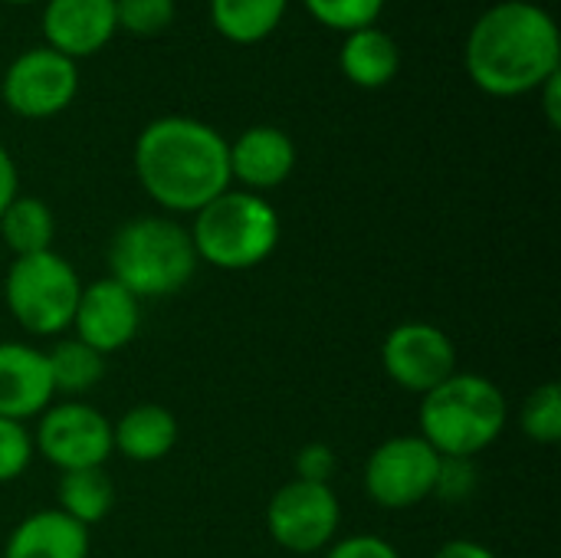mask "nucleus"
Here are the masks:
<instances>
[{"label":"nucleus","mask_w":561,"mask_h":558,"mask_svg":"<svg viewBox=\"0 0 561 558\" xmlns=\"http://www.w3.org/2000/svg\"><path fill=\"white\" fill-rule=\"evenodd\" d=\"M135 174L158 207L197 214L230 191L227 138L201 118L161 115L135 141Z\"/></svg>","instance_id":"nucleus-1"},{"label":"nucleus","mask_w":561,"mask_h":558,"mask_svg":"<svg viewBox=\"0 0 561 558\" xmlns=\"http://www.w3.org/2000/svg\"><path fill=\"white\" fill-rule=\"evenodd\" d=\"M477 89L496 99L536 92L561 69V36L552 13L529 0H503L477 16L463 49Z\"/></svg>","instance_id":"nucleus-2"},{"label":"nucleus","mask_w":561,"mask_h":558,"mask_svg":"<svg viewBox=\"0 0 561 558\" xmlns=\"http://www.w3.org/2000/svg\"><path fill=\"white\" fill-rule=\"evenodd\" d=\"M197 263L191 230L171 217H135L122 224L108 243V276L138 303L181 293Z\"/></svg>","instance_id":"nucleus-3"},{"label":"nucleus","mask_w":561,"mask_h":558,"mask_svg":"<svg viewBox=\"0 0 561 558\" xmlns=\"http://www.w3.org/2000/svg\"><path fill=\"white\" fill-rule=\"evenodd\" d=\"M510 405L503 391L473 372H457L434 391L421 398L417 424L421 437L440 457H467L483 454L506 428Z\"/></svg>","instance_id":"nucleus-4"},{"label":"nucleus","mask_w":561,"mask_h":558,"mask_svg":"<svg viewBox=\"0 0 561 558\" xmlns=\"http://www.w3.org/2000/svg\"><path fill=\"white\" fill-rule=\"evenodd\" d=\"M191 243L201 263L217 270H253L279 243V214L263 194L224 191L194 214Z\"/></svg>","instance_id":"nucleus-5"},{"label":"nucleus","mask_w":561,"mask_h":558,"mask_svg":"<svg viewBox=\"0 0 561 558\" xmlns=\"http://www.w3.org/2000/svg\"><path fill=\"white\" fill-rule=\"evenodd\" d=\"M82 283L76 266L46 250L33 257H16L7 280L3 299L10 316L33 335H59L72 326Z\"/></svg>","instance_id":"nucleus-6"},{"label":"nucleus","mask_w":561,"mask_h":558,"mask_svg":"<svg viewBox=\"0 0 561 558\" xmlns=\"http://www.w3.org/2000/svg\"><path fill=\"white\" fill-rule=\"evenodd\" d=\"M440 454L421 434L378 444L365 464V493L381 510H411L434 497Z\"/></svg>","instance_id":"nucleus-7"},{"label":"nucleus","mask_w":561,"mask_h":558,"mask_svg":"<svg viewBox=\"0 0 561 558\" xmlns=\"http://www.w3.org/2000/svg\"><path fill=\"white\" fill-rule=\"evenodd\" d=\"M342 523V506L332 487L289 480L279 487L266 506V529L273 543L296 556L322 553Z\"/></svg>","instance_id":"nucleus-8"},{"label":"nucleus","mask_w":561,"mask_h":558,"mask_svg":"<svg viewBox=\"0 0 561 558\" xmlns=\"http://www.w3.org/2000/svg\"><path fill=\"white\" fill-rule=\"evenodd\" d=\"M76 92H79L76 59L49 46L20 53L0 82V95L7 109L20 118H53L62 109H69Z\"/></svg>","instance_id":"nucleus-9"},{"label":"nucleus","mask_w":561,"mask_h":558,"mask_svg":"<svg viewBox=\"0 0 561 558\" xmlns=\"http://www.w3.org/2000/svg\"><path fill=\"white\" fill-rule=\"evenodd\" d=\"M33 447L62 474L102 467L112 457V421L85 401L49 405L39 414Z\"/></svg>","instance_id":"nucleus-10"},{"label":"nucleus","mask_w":561,"mask_h":558,"mask_svg":"<svg viewBox=\"0 0 561 558\" xmlns=\"http://www.w3.org/2000/svg\"><path fill=\"white\" fill-rule=\"evenodd\" d=\"M381 365L388 378L414 395H427L457 375V345L454 339L431 322H401L385 335Z\"/></svg>","instance_id":"nucleus-11"},{"label":"nucleus","mask_w":561,"mask_h":558,"mask_svg":"<svg viewBox=\"0 0 561 558\" xmlns=\"http://www.w3.org/2000/svg\"><path fill=\"white\" fill-rule=\"evenodd\" d=\"M72 329L76 339L95 349L99 355L122 352L141 329V303L112 276L95 280L79 293Z\"/></svg>","instance_id":"nucleus-12"},{"label":"nucleus","mask_w":561,"mask_h":558,"mask_svg":"<svg viewBox=\"0 0 561 558\" xmlns=\"http://www.w3.org/2000/svg\"><path fill=\"white\" fill-rule=\"evenodd\" d=\"M115 30V0H46L43 7V39L69 59L105 49Z\"/></svg>","instance_id":"nucleus-13"},{"label":"nucleus","mask_w":561,"mask_h":558,"mask_svg":"<svg viewBox=\"0 0 561 558\" xmlns=\"http://www.w3.org/2000/svg\"><path fill=\"white\" fill-rule=\"evenodd\" d=\"M56 398L46 352L23 342H0V418L30 421Z\"/></svg>","instance_id":"nucleus-14"},{"label":"nucleus","mask_w":561,"mask_h":558,"mask_svg":"<svg viewBox=\"0 0 561 558\" xmlns=\"http://www.w3.org/2000/svg\"><path fill=\"white\" fill-rule=\"evenodd\" d=\"M230 181H240L243 191L263 194L279 187L296 168V145L276 125H253L237 141H227Z\"/></svg>","instance_id":"nucleus-15"},{"label":"nucleus","mask_w":561,"mask_h":558,"mask_svg":"<svg viewBox=\"0 0 561 558\" xmlns=\"http://www.w3.org/2000/svg\"><path fill=\"white\" fill-rule=\"evenodd\" d=\"M3 558H89V529L59 510H39L10 533Z\"/></svg>","instance_id":"nucleus-16"},{"label":"nucleus","mask_w":561,"mask_h":558,"mask_svg":"<svg viewBox=\"0 0 561 558\" xmlns=\"http://www.w3.org/2000/svg\"><path fill=\"white\" fill-rule=\"evenodd\" d=\"M178 444V421L161 405H135L112 424V447L135 464H154Z\"/></svg>","instance_id":"nucleus-17"},{"label":"nucleus","mask_w":561,"mask_h":558,"mask_svg":"<svg viewBox=\"0 0 561 558\" xmlns=\"http://www.w3.org/2000/svg\"><path fill=\"white\" fill-rule=\"evenodd\" d=\"M339 69L348 82L362 89H381L388 86L401 69V49L388 30L362 26L355 33H345V43L339 49Z\"/></svg>","instance_id":"nucleus-18"},{"label":"nucleus","mask_w":561,"mask_h":558,"mask_svg":"<svg viewBox=\"0 0 561 558\" xmlns=\"http://www.w3.org/2000/svg\"><path fill=\"white\" fill-rule=\"evenodd\" d=\"M289 0H210L214 30L240 46L266 39L286 16Z\"/></svg>","instance_id":"nucleus-19"},{"label":"nucleus","mask_w":561,"mask_h":558,"mask_svg":"<svg viewBox=\"0 0 561 558\" xmlns=\"http://www.w3.org/2000/svg\"><path fill=\"white\" fill-rule=\"evenodd\" d=\"M56 510L66 513L69 520H76L79 526H95L102 523L112 506H115V487L108 480V474L102 467H89V470H69L59 477L56 487Z\"/></svg>","instance_id":"nucleus-20"},{"label":"nucleus","mask_w":561,"mask_h":558,"mask_svg":"<svg viewBox=\"0 0 561 558\" xmlns=\"http://www.w3.org/2000/svg\"><path fill=\"white\" fill-rule=\"evenodd\" d=\"M56 217L46 201L39 197H13V204L0 214V240L16 257H33L53 250Z\"/></svg>","instance_id":"nucleus-21"},{"label":"nucleus","mask_w":561,"mask_h":558,"mask_svg":"<svg viewBox=\"0 0 561 558\" xmlns=\"http://www.w3.org/2000/svg\"><path fill=\"white\" fill-rule=\"evenodd\" d=\"M46 362L56 395H85L105 375V355H99L79 339H59L46 352Z\"/></svg>","instance_id":"nucleus-22"},{"label":"nucleus","mask_w":561,"mask_h":558,"mask_svg":"<svg viewBox=\"0 0 561 558\" xmlns=\"http://www.w3.org/2000/svg\"><path fill=\"white\" fill-rule=\"evenodd\" d=\"M519 431L536 444L561 441V388L556 382H546L529 391L519 411Z\"/></svg>","instance_id":"nucleus-23"},{"label":"nucleus","mask_w":561,"mask_h":558,"mask_svg":"<svg viewBox=\"0 0 561 558\" xmlns=\"http://www.w3.org/2000/svg\"><path fill=\"white\" fill-rule=\"evenodd\" d=\"M302 3L316 23L339 30V33H355L362 26H375L385 10V0H302Z\"/></svg>","instance_id":"nucleus-24"},{"label":"nucleus","mask_w":561,"mask_h":558,"mask_svg":"<svg viewBox=\"0 0 561 558\" xmlns=\"http://www.w3.org/2000/svg\"><path fill=\"white\" fill-rule=\"evenodd\" d=\"M115 20L135 36H154L171 26L174 0H115Z\"/></svg>","instance_id":"nucleus-25"},{"label":"nucleus","mask_w":561,"mask_h":558,"mask_svg":"<svg viewBox=\"0 0 561 558\" xmlns=\"http://www.w3.org/2000/svg\"><path fill=\"white\" fill-rule=\"evenodd\" d=\"M33 460V434L26 424L0 418V483L16 480Z\"/></svg>","instance_id":"nucleus-26"},{"label":"nucleus","mask_w":561,"mask_h":558,"mask_svg":"<svg viewBox=\"0 0 561 558\" xmlns=\"http://www.w3.org/2000/svg\"><path fill=\"white\" fill-rule=\"evenodd\" d=\"M477 490V467L467 457H440L434 497L444 503H467Z\"/></svg>","instance_id":"nucleus-27"},{"label":"nucleus","mask_w":561,"mask_h":558,"mask_svg":"<svg viewBox=\"0 0 561 558\" xmlns=\"http://www.w3.org/2000/svg\"><path fill=\"white\" fill-rule=\"evenodd\" d=\"M339 470V457L329 444H306L299 454H296V480H306V483H325L335 477Z\"/></svg>","instance_id":"nucleus-28"},{"label":"nucleus","mask_w":561,"mask_h":558,"mask_svg":"<svg viewBox=\"0 0 561 558\" xmlns=\"http://www.w3.org/2000/svg\"><path fill=\"white\" fill-rule=\"evenodd\" d=\"M325 558H401L398 556V549L388 543V539H381V536H348V539H342V543H335Z\"/></svg>","instance_id":"nucleus-29"},{"label":"nucleus","mask_w":561,"mask_h":558,"mask_svg":"<svg viewBox=\"0 0 561 558\" xmlns=\"http://www.w3.org/2000/svg\"><path fill=\"white\" fill-rule=\"evenodd\" d=\"M16 191H20V178H16V164H13V158H10V151L0 145V214L13 204V197H16Z\"/></svg>","instance_id":"nucleus-30"},{"label":"nucleus","mask_w":561,"mask_h":558,"mask_svg":"<svg viewBox=\"0 0 561 558\" xmlns=\"http://www.w3.org/2000/svg\"><path fill=\"white\" fill-rule=\"evenodd\" d=\"M536 92L542 95V109H546L549 125H552V128H559L561 125V69L556 72V76H549Z\"/></svg>","instance_id":"nucleus-31"},{"label":"nucleus","mask_w":561,"mask_h":558,"mask_svg":"<svg viewBox=\"0 0 561 558\" xmlns=\"http://www.w3.org/2000/svg\"><path fill=\"white\" fill-rule=\"evenodd\" d=\"M434 558H496L493 549H486L483 543H473V539H454V543H444Z\"/></svg>","instance_id":"nucleus-32"},{"label":"nucleus","mask_w":561,"mask_h":558,"mask_svg":"<svg viewBox=\"0 0 561 558\" xmlns=\"http://www.w3.org/2000/svg\"><path fill=\"white\" fill-rule=\"evenodd\" d=\"M7 3H20L23 7V3H36V0H7Z\"/></svg>","instance_id":"nucleus-33"}]
</instances>
